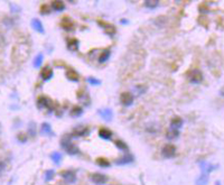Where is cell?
I'll use <instances>...</instances> for the list:
<instances>
[{
	"label": "cell",
	"instance_id": "cell-1",
	"mask_svg": "<svg viewBox=\"0 0 224 185\" xmlns=\"http://www.w3.org/2000/svg\"><path fill=\"white\" fill-rule=\"evenodd\" d=\"M61 145H62V147L66 150V153L69 154V155H76V154L79 153V148L71 141L69 137H67V136L64 137L61 141Z\"/></svg>",
	"mask_w": 224,
	"mask_h": 185
},
{
	"label": "cell",
	"instance_id": "cell-2",
	"mask_svg": "<svg viewBox=\"0 0 224 185\" xmlns=\"http://www.w3.org/2000/svg\"><path fill=\"white\" fill-rule=\"evenodd\" d=\"M187 78H188V80H190L192 83L198 84L203 81V74H202V72L198 70H192L188 72Z\"/></svg>",
	"mask_w": 224,
	"mask_h": 185
},
{
	"label": "cell",
	"instance_id": "cell-3",
	"mask_svg": "<svg viewBox=\"0 0 224 185\" xmlns=\"http://www.w3.org/2000/svg\"><path fill=\"white\" fill-rule=\"evenodd\" d=\"M161 154L165 158H173L175 154H176V147L171 144H167L163 147L161 149Z\"/></svg>",
	"mask_w": 224,
	"mask_h": 185
},
{
	"label": "cell",
	"instance_id": "cell-4",
	"mask_svg": "<svg viewBox=\"0 0 224 185\" xmlns=\"http://www.w3.org/2000/svg\"><path fill=\"white\" fill-rule=\"evenodd\" d=\"M61 176L63 177L67 183H69V184L75 183V181H76V173H75V171H73V169H66L64 172H62Z\"/></svg>",
	"mask_w": 224,
	"mask_h": 185
},
{
	"label": "cell",
	"instance_id": "cell-5",
	"mask_svg": "<svg viewBox=\"0 0 224 185\" xmlns=\"http://www.w3.org/2000/svg\"><path fill=\"white\" fill-rule=\"evenodd\" d=\"M120 102L125 107H129L134 103V95L130 92H123L120 95Z\"/></svg>",
	"mask_w": 224,
	"mask_h": 185
},
{
	"label": "cell",
	"instance_id": "cell-6",
	"mask_svg": "<svg viewBox=\"0 0 224 185\" xmlns=\"http://www.w3.org/2000/svg\"><path fill=\"white\" fill-rule=\"evenodd\" d=\"M91 180H92V182L98 185H103L107 183L108 177L105 176V175L101 174V173H94V174L91 176Z\"/></svg>",
	"mask_w": 224,
	"mask_h": 185
},
{
	"label": "cell",
	"instance_id": "cell-7",
	"mask_svg": "<svg viewBox=\"0 0 224 185\" xmlns=\"http://www.w3.org/2000/svg\"><path fill=\"white\" fill-rule=\"evenodd\" d=\"M40 76H42V79H43L44 81L49 80V79L53 76V71H52L51 67L49 66L44 67L43 70H42V72H40Z\"/></svg>",
	"mask_w": 224,
	"mask_h": 185
},
{
	"label": "cell",
	"instance_id": "cell-8",
	"mask_svg": "<svg viewBox=\"0 0 224 185\" xmlns=\"http://www.w3.org/2000/svg\"><path fill=\"white\" fill-rule=\"evenodd\" d=\"M131 162H134V157H132L130 154H125V155L122 156L121 158L117 159L115 163H117L118 165H125V164H129V163H131Z\"/></svg>",
	"mask_w": 224,
	"mask_h": 185
},
{
	"label": "cell",
	"instance_id": "cell-9",
	"mask_svg": "<svg viewBox=\"0 0 224 185\" xmlns=\"http://www.w3.org/2000/svg\"><path fill=\"white\" fill-rule=\"evenodd\" d=\"M99 136L101 137L102 139L109 140V139H111V137H112V131L107 128H102L99 130Z\"/></svg>",
	"mask_w": 224,
	"mask_h": 185
},
{
	"label": "cell",
	"instance_id": "cell-10",
	"mask_svg": "<svg viewBox=\"0 0 224 185\" xmlns=\"http://www.w3.org/2000/svg\"><path fill=\"white\" fill-rule=\"evenodd\" d=\"M61 26L63 27L64 29H66V30H73V28H74V25H73V23L71 22V19L67 18V17H65V18L62 20Z\"/></svg>",
	"mask_w": 224,
	"mask_h": 185
},
{
	"label": "cell",
	"instance_id": "cell-11",
	"mask_svg": "<svg viewBox=\"0 0 224 185\" xmlns=\"http://www.w3.org/2000/svg\"><path fill=\"white\" fill-rule=\"evenodd\" d=\"M178 136H179V131L177 130V129H174V128H169V129H168L167 134H166L167 139H169V140L176 139Z\"/></svg>",
	"mask_w": 224,
	"mask_h": 185
},
{
	"label": "cell",
	"instance_id": "cell-12",
	"mask_svg": "<svg viewBox=\"0 0 224 185\" xmlns=\"http://www.w3.org/2000/svg\"><path fill=\"white\" fill-rule=\"evenodd\" d=\"M32 26L33 28H34L36 32L38 33H44V28H43V24L40 23V20H38V19H33L32 20Z\"/></svg>",
	"mask_w": 224,
	"mask_h": 185
},
{
	"label": "cell",
	"instance_id": "cell-13",
	"mask_svg": "<svg viewBox=\"0 0 224 185\" xmlns=\"http://www.w3.org/2000/svg\"><path fill=\"white\" fill-rule=\"evenodd\" d=\"M37 103H38V105L42 108H47V109H49V107H51V101H49V99L46 97H39Z\"/></svg>",
	"mask_w": 224,
	"mask_h": 185
},
{
	"label": "cell",
	"instance_id": "cell-14",
	"mask_svg": "<svg viewBox=\"0 0 224 185\" xmlns=\"http://www.w3.org/2000/svg\"><path fill=\"white\" fill-rule=\"evenodd\" d=\"M99 112L104 120L110 121L112 119V111L110 110V109H108V108H105V109H103V110H100Z\"/></svg>",
	"mask_w": 224,
	"mask_h": 185
},
{
	"label": "cell",
	"instance_id": "cell-15",
	"mask_svg": "<svg viewBox=\"0 0 224 185\" xmlns=\"http://www.w3.org/2000/svg\"><path fill=\"white\" fill-rule=\"evenodd\" d=\"M181 126H183V120H181V118H179V117H176V118H174L173 120H171V128L177 129V130H178Z\"/></svg>",
	"mask_w": 224,
	"mask_h": 185
},
{
	"label": "cell",
	"instance_id": "cell-16",
	"mask_svg": "<svg viewBox=\"0 0 224 185\" xmlns=\"http://www.w3.org/2000/svg\"><path fill=\"white\" fill-rule=\"evenodd\" d=\"M52 8L56 11H62L65 9V5L63 1H53L52 3Z\"/></svg>",
	"mask_w": 224,
	"mask_h": 185
},
{
	"label": "cell",
	"instance_id": "cell-17",
	"mask_svg": "<svg viewBox=\"0 0 224 185\" xmlns=\"http://www.w3.org/2000/svg\"><path fill=\"white\" fill-rule=\"evenodd\" d=\"M67 47H69V51H76L79 49V40L73 38V39H69V43H67Z\"/></svg>",
	"mask_w": 224,
	"mask_h": 185
},
{
	"label": "cell",
	"instance_id": "cell-18",
	"mask_svg": "<svg viewBox=\"0 0 224 185\" xmlns=\"http://www.w3.org/2000/svg\"><path fill=\"white\" fill-rule=\"evenodd\" d=\"M102 27L104 28V32L107 33L108 35H113L115 33V27L112 26V25H108V24H105V23H103L102 24Z\"/></svg>",
	"mask_w": 224,
	"mask_h": 185
},
{
	"label": "cell",
	"instance_id": "cell-19",
	"mask_svg": "<svg viewBox=\"0 0 224 185\" xmlns=\"http://www.w3.org/2000/svg\"><path fill=\"white\" fill-rule=\"evenodd\" d=\"M109 57H110V51H109V49H104V51L101 53V55H100L99 62H100V63H103V62L108 61V59H109Z\"/></svg>",
	"mask_w": 224,
	"mask_h": 185
},
{
	"label": "cell",
	"instance_id": "cell-20",
	"mask_svg": "<svg viewBox=\"0 0 224 185\" xmlns=\"http://www.w3.org/2000/svg\"><path fill=\"white\" fill-rule=\"evenodd\" d=\"M66 76L71 81H79V75L76 72H74V71L69 70L66 72Z\"/></svg>",
	"mask_w": 224,
	"mask_h": 185
},
{
	"label": "cell",
	"instance_id": "cell-21",
	"mask_svg": "<svg viewBox=\"0 0 224 185\" xmlns=\"http://www.w3.org/2000/svg\"><path fill=\"white\" fill-rule=\"evenodd\" d=\"M158 1H156V0H148V1H145V6L146 7H148L149 9H155L157 8L158 6Z\"/></svg>",
	"mask_w": 224,
	"mask_h": 185
},
{
	"label": "cell",
	"instance_id": "cell-22",
	"mask_svg": "<svg viewBox=\"0 0 224 185\" xmlns=\"http://www.w3.org/2000/svg\"><path fill=\"white\" fill-rule=\"evenodd\" d=\"M82 113H83V109L81 107H74L72 109V111H71V115H72L73 117H80Z\"/></svg>",
	"mask_w": 224,
	"mask_h": 185
},
{
	"label": "cell",
	"instance_id": "cell-23",
	"mask_svg": "<svg viewBox=\"0 0 224 185\" xmlns=\"http://www.w3.org/2000/svg\"><path fill=\"white\" fill-rule=\"evenodd\" d=\"M89 132V129L85 128V127H80L75 130V136H84Z\"/></svg>",
	"mask_w": 224,
	"mask_h": 185
},
{
	"label": "cell",
	"instance_id": "cell-24",
	"mask_svg": "<svg viewBox=\"0 0 224 185\" xmlns=\"http://www.w3.org/2000/svg\"><path fill=\"white\" fill-rule=\"evenodd\" d=\"M207 181H208L207 175L203 174L202 176H201L200 178L196 181V185H206V184H207Z\"/></svg>",
	"mask_w": 224,
	"mask_h": 185
},
{
	"label": "cell",
	"instance_id": "cell-25",
	"mask_svg": "<svg viewBox=\"0 0 224 185\" xmlns=\"http://www.w3.org/2000/svg\"><path fill=\"white\" fill-rule=\"evenodd\" d=\"M96 164H98L99 166H101V167H109L110 166V162L108 161V159H105V158H98V161H96Z\"/></svg>",
	"mask_w": 224,
	"mask_h": 185
},
{
	"label": "cell",
	"instance_id": "cell-26",
	"mask_svg": "<svg viewBox=\"0 0 224 185\" xmlns=\"http://www.w3.org/2000/svg\"><path fill=\"white\" fill-rule=\"evenodd\" d=\"M42 132H44V134H46V135H49V134H52V129H51V126L48 125V123H43L42 125Z\"/></svg>",
	"mask_w": 224,
	"mask_h": 185
},
{
	"label": "cell",
	"instance_id": "cell-27",
	"mask_svg": "<svg viewBox=\"0 0 224 185\" xmlns=\"http://www.w3.org/2000/svg\"><path fill=\"white\" fill-rule=\"evenodd\" d=\"M115 146H117V147L119 148V149H121V150H128V146L125 145V144L123 141H121V140H115Z\"/></svg>",
	"mask_w": 224,
	"mask_h": 185
},
{
	"label": "cell",
	"instance_id": "cell-28",
	"mask_svg": "<svg viewBox=\"0 0 224 185\" xmlns=\"http://www.w3.org/2000/svg\"><path fill=\"white\" fill-rule=\"evenodd\" d=\"M51 157H52V159L54 161V163L59 164L62 159V154L61 153H53L51 155Z\"/></svg>",
	"mask_w": 224,
	"mask_h": 185
},
{
	"label": "cell",
	"instance_id": "cell-29",
	"mask_svg": "<svg viewBox=\"0 0 224 185\" xmlns=\"http://www.w3.org/2000/svg\"><path fill=\"white\" fill-rule=\"evenodd\" d=\"M42 61H43V55H42V54H39V55H37V56H36V59H35L34 66L35 67H39L40 64H42Z\"/></svg>",
	"mask_w": 224,
	"mask_h": 185
},
{
	"label": "cell",
	"instance_id": "cell-30",
	"mask_svg": "<svg viewBox=\"0 0 224 185\" xmlns=\"http://www.w3.org/2000/svg\"><path fill=\"white\" fill-rule=\"evenodd\" d=\"M49 11H51L49 6L43 5L42 7H40V13H43V15H47V13H49Z\"/></svg>",
	"mask_w": 224,
	"mask_h": 185
},
{
	"label": "cell",
	"instance_id": "cell-31",
	"mask_svg": "<svg viewBox=\"0 0 224 185\" xmlns=\"http://www.w3.org/2000/svg\"><path fill=\"white\" fill-rule=\"evenodd\" d=\"M54 174H55V172H54L53 169H49V171H47V172H46V174H45V180L46 181L52 180V178L54 177Z\"/></svg>",
	"mask_w": 224,
	"mask_h": 185
},
{
	"label": "cell",
	"instance_id": "cell-32",
	"mask_svg": "<svg viewBox=\"0 0 224 185\" xmlns=\"http://www.w3.org/2000/svg\"><path fill=\"white\" fill-rule=\"evenodd\" d=\"M18 140L22 142H25L27 140V136L25 134H19L18 135Z\"/></svg>",
	"mask_w": 224,
	"mask_h": 185
},
{
	"label": "cell",
	"instance_id": "cell-33",
	"mask_svg": "<svg viewBox=\"0 0 224 185\" xmlns=\"http://www.w3.org/2000/svg\"><path fill=\"white\" fill-rule=\"evenodd\" d=\"M28 130H29V132H30V135H33V136H35V125L34 123H32L29 126V128H28Z\"/></svg>",
	"mask_w": 224,
	"mask_h": 185
},
{
	"label": "cell",
	"instance_id": "cell-34",
	"mask_svg": "<svg viewBox=\"0 0 224 185\" xmlns=\"http://www.w3.org/2000/svg\"><path fill=\"white\" fill-rule=\"evenodd\" d=\"M88 81L91 84H100V81H96V79H93V78H89Z\"/></svg>",
	"mask_w": 224,
	"mask_h": 185
},
{
	"label": "cell",
	"instance_id": "cell-35",
	"mask_svg": "<svg viewBox=\"0 0 224 185\" xmlns=\"http://www.w3.org/2000/svg\"><path fill=\"white\" fill-rule=\"evenodd\" d=\"M5 168H6V163L3 161H0V174L5 171Z\"/></svg>",
	"mask_w": 224,
	"mask_h": 185
},
{
	"label": "cell",
	"instance_id": "cell-36",
	"mask_svg": "<svg viewBox=\"0 0 224 185\" xmlns=\"http://www.w3.org/2000/svg\"><path fill=\"white\" fill-rule=\"evenodd\" d=\"M221 95H224V88L221 90Z\"/></svg>",
	"mask_w": 224,
	"mask_h": 185
},
{
	"label": "cell",
	"instance_id": "cell-37",
	"mask_svg": "<svg viewBox=\"0 0 224 185\" xmlns=\"http://www.w3.org/2000/svg\"><path fill=\"white\" fill-rule=\"evenodd\" d=\"M216 185H221V184H219V182H216Z\"/></svg>",
	"mask_w": 224,
	"mask_h": 185
}]
</instances>
